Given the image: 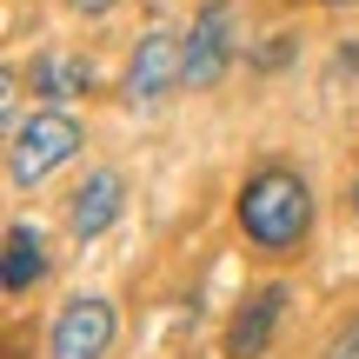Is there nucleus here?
<instances>
[{"label": "nucleus", "mask_w": 359, "mask_h": 359, "mask_svg": "<svg viewBox=\"0 0 359 359\" xmlns=\"http://www.w3.org/2000/svg\"><path fill=\"white\" fill-rule=\"evenodd\" d=\"M233 219H240L246 246H259V253H293L313 233V187L293 167L266 160L259 173H246L240 200H233Z\"/></svg>", "instance_id": "1"}, {"label": "nucleus", "mask_w": 359, "mask_h": 359, "mask_svg": "<svg viewBox=\"0 0 359 359\" xmlns=\"http://www.w3.org/2000/svg\"><path fill=\"white\" fill-rule=\"evenodd\" d=\"M80 120L67 114L60 100H47V107H34V114L13 127V154H7V173H13V187H40L47 173H60L67 160L80 154Z\"/></svg>", "instance_id": "2"}, {"label": "nucleus", "mask_w": 359, "mask_h": 359, "mask_svg": "<svg viewBox=\"0 0 359 359\" xmlns=\"http://www.w3.org/2000/svg\"><path fill=\"white\" fill-rule=\"evenodd\" d=\"M173 87H187V40H180L173 27H147V34L133 40V53H127L120 100H127L133 114H147V107H160Z\"/></svg>", "instance_id": "3"}, {"label": "nucleus", "mask_w": 359, "mask_h": 359, "mask_svg": "<svg viewBox=\"0 0 359 359\" xmlns=\"http://www.w3.org/2000/svg\"><path fill=\"white\" fill-rule=\"evenodd\" d=\"M114 299L100 293H74L60 306V320H53V339H47V359H107L114 353Z\"/></svg>", "instance_id": "4"}, {"label": "nucleus", "mask_w": 359, "mask_h": 359, "mask_svg": "<svg viewBox=\"0 0 359 359\" xmlns=\"http://www.w3.org/2000/svg\"><path fill=\"white\" fill-rule=\"evenodd\" d=\"M233 34H240V7L233 0H206L193 13L187 34V87H219L233 67Z\"/></svg>", "instance_id": "5"}, {"label": "nucleus", "mask_w": 359, "mask_h": 359, "mask_svg": "<svg viewBox=\"0 0 359 359\" xmlns=\"http://www.w3.org/2000/svg\"><path fill=\"white\" fill-rule=\"evenodd\" d=\"M120 213H127V180H120L114 167H93L74 187V200H67V226H74V240H100Z\"/></svg>", "instance_id": "6"}, {"label": "nucleus", "mask_w": 359, "mask_h": 359, "mask_svg": "<svg viewBox=\"0 0 359 359\" xmlns=\"http://www.w3.org/2000/svg\"><path fill=\"white\" fill-rule=\"evenodd\" d=\"M286 306H293V293H286V286H259V293L233 313V326H226V339H219V353H226V359H259V353L273 346V326H280Z\"/></svg>", "instance_id": "7"}, {"label": "nucleus", "mask_w": 359, "mask_h": 359, "mask_svg": "<svg viewBox=\"0 0 359 359\" xmlns=\"http://www.w3.org/2000/svg\"><path fill=\"white\" fill-rule=\"evenodd\" d=\"M27 80H34L40 100H74V93L93 87V60H80V53H34Z\"/></svg>", "instance_id": "8"}, {"label": "nucleus", "mask_w": 359, "mask_h": 359, "mask_svg": "<svg viewBox=\"0 0 359 359\" xmlns=\"http://www.w3.org/2000/svg\"><path fill=\"white\" fill-rule=\"evenodd\" d=\"M47 280V246H40L34 226H7V253H0V286L7 293H27V286Z\"/></svg>", "instance_id": "9"}, {"label": "nucleus", "mask_w": 359, "mask_h": 359, "mask_svg": "<svg viewBox=\"0 0 359 359\" xmlns=\"http://www.w3.org/2000/svg\"><path fill=\"white\" fill-rule=\"evenodd\" d=\"M320 359H359V313H353V320H339V326H333V339L320 346Z\"/></svg>", "instance_id": "10"}, {"label": "nucleus", "mask_w": 359, "mask_h": 359, "mask_svg": "<svg viewBox=\"0 0 359 359\" xmlns=\"http://www.w3.org/2000/svg\"><path fill=\"white\" fill-rule=\"evenodd\" d=\"M286 53H293V40H286V34L266 40V47H259V67H286Z\"/></svg>", "instance_id": "11"}, {"label": "nucleus", "mask_w": 359, "mask_h": 359, "mask_svg": "<svg viewBox=\"0 0 359 359\" xmlns=\"http://www.w3.org/2000/svg\"><path fill=\"white\" fill-rule=\"evenodd\" d=\"M74 13H87V20H100V13H114V0H67Z\"/></svg>", "instance_id": "12"}, {"label": "nucleus", "mask_w": 359, "mask_h": 359, "mask_svg": "<svg viewBox=\"0 0 359 359\" xmlns=\"http://www.w3.org/2000/svg\"><path fill=\"white\" fill-rule=\"evenodd\" d=\"M320 7H346V0H320Z\"/></svg>", "instance_id": "13"}, {"label": "nucleus", "mask_w": 359, "mask_h": 359, "mask_svg": "<svg viewBox=\"0 0 359 359\" xmlns=\"http://www.w3.org/2000/svg\"><path fill=\"white\" fill-rule=\"evenodd\" d=\"M353 213H359V187H353Z\"/></svg>", "instance_id": "14"}]
</instances>
